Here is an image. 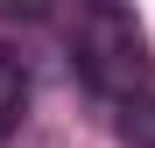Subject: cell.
I'll list each match as a JSON object with an SVG mask.
<instances>
[{"mask_svg": "<svg viewBox=\"0 0 155 148\" xmlns=\"http://www.w3.org/2000/svg\"><path fill=\"white\" fill-rule=\"evenodd\" d=\"M71 64L85 71L99 92L134 99L141 64H148V42H141V21L127 14V0H78V21H71Z\"/></svg>", "mask_w": 155, "mask_h": 148, "instance_id": "obj_1", "label": "cell"}, {"mask_svg": "<svg viewBox=\"0 0 155 148\" xmlns=\"http://www.w3.org/2000/svg\"><path fill=\"white\" fill-rule=\"evenodd\" d=\"M21 113H28V64L0 42V141L21 127Z\"/></svg>", "mask_w": 155, "mask_h": 148, "instance_id": "obj_2", "label": "cell"}, {"mask_svg": "<svg viewBox=\"0 0 155 148\" xmlns=\"http://www.w3.org/2000/svg\"><path fill=\"white\" fill-rule=\"evenodd\" d=\"M120 134L127 148H155V99H120Z\"/></svg>", "mask_w": 155, "mask_h": 148, "instance_id": "obj_3", "label": "cell"}, {"mask_svg": "<svg viewBox=\"0 0 155 148\" xmlns=\"http://www.w3.org/2000/svg\"><path fill=\"white\" fill-rule=\"evenodd\" d=\"M57 0H0V21H42Z\"/></svg>", "mask_w": 155, "mask_h": 148, "instance_id": "obj_4", "label": "cell"}]
</instances>
